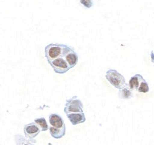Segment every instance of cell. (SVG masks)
Instances as JSON below:
<instances>
[{
  "instance_id": "6da1fadb",
  "label": "cell",
  "mask_w": 154,
  "mask_h": 145,
  "mask_svg": "<svg viewBox=\"0 0 154 145\" xmlns=\"http://www.w3.org/2000/svg\"><path fill=\"white\" fill-rule=\"evenodd\" d=\"M106 78L112 86L119 90L127 86L125 77L115 69L108 70L106 72Z\"/></svg>"
},
{
  "instance_id": "7a4b0ae2",
  "label": "cell",
  "mask_w": 154,
  "mask_h": 145,
  "mask_svg": "<svg viewBox=\"0 0 154 145\" xmlns=\"http://www.w3.org/2000/svg\"><path fill=\"white\" fill-rule=\"evenodd\" d=\"M65 45L59 43H51L45 47L44 54L48 62L57 58L63 57L64 47Z\"/></svg>"
},
{
  "instance_id": "3957f363",
  "label": "cell",
  "mask_w": 154,
  "mask_h": 145,
  "mask_svg": "<svg viewBox=\"0 0 154 145\" xmlns=\"http://www.w3.org/2000/svg\"><path fill=\"white\" fill-rule=\"evenodd\" d=\"M64 111L66 115L72 114V113L83 112V103L78 97L74 96L71 99L66 100Z\"/></svg>"
},
{
  "instance_id": "277c9868",
  "label": "cell",
  "mask_w": 154,
  "mask_h": 145,
  "mask_svg": "<svg viewBox=\"0 0 154 145\" xmlns=\"http://www.w3.org/2000/svg\"><path fill=\"white\" fill-rule=\"evenodd\" d=\"M49 64L53 67L54 71L57 74H64L70 70V68L66 62L63 57L57 58L49 62Z\"/></svg>"
},
{
  "instance_id": "5b68a950",
  "label": "cell",
  "mask_w": 154,
  "mask_h": 145,
  "mask_svg": "<svg viewBox=\"0 0 154 145\" xmlns=\"http://www.w3.org/2000/svg\"><path fill=\"white\" fill-rule=\"evenodd\" d=\"M41 129L35 123H31L25 126L24 133L27 139L32 140L39 134Z\"/></svg>"
},
{
  "instance_id": "8992f818",
  "label": "cell",
  "mask_w": 154,
  "mask_h": 145,
  "mask_svg": "<svg viewBox=\"0 0 154 145\" xmlns=\"http://www.w3.org/2000/svg\"><path fill=\"white\" fill-rule=\"evenodd\" d=\"M49 123L51 126L54 128H62L63 127L65 126V124L64 123L62 117L57 114H51L49 117Z\"/></svg>"
},
{
  "instance_id": "52a82bcc",
  "label": "cell",
  "mask_w": 154,
  "mask_h": 145,
  "mask_svg": "<svg viewBox=\"0 0 154 145\" xmlns=\"http://www.w3.org/2000/svg\"><path fill=\"white\" fill-rule=\"evenodd\" d=\"M66 116L73 125H77L83 123L86 120L84 112L72 113V114L66 115Z\"/></svg>"
},
{
  "instance_id": "ba28073f",
  "label": "cell",
  "mask_w": 154,
  "mask_h": 145,
  "mask_svg": "<svg viewBox=\"0 0 154 145\" xmlns=\"http://www.w3.org/2000/svg\"><path fill=\"white\" fill-rule=\"evenodd\" d=\"M144 80L145 79H143V77L140 74L134 75L131 77L129 81V85H128V87H129L131 90L137 91L141 83H142Z\"/></svg>"
},
{
  "instance_id": "9c48e42d",
  "label": "cell",
  "mask_w": 154,
  "mask_h": 145,
  "mask_svg": "<svg viewBox=\"0 0 154 145\" xmlns=\"http://www.w3.org/2000/svg\"><path fill=\"white\" fill-rule=\"evenodd\" d=\"M64 59L65 60L68 65L71 69L73 68L78 63L79 55L75 52V50H73V51L70 52L66 55H65Z\"/></svg>"
},
{
  "instance_id": "30bf717a",
  "label": "cell",
  "mask_w": 154,
  "mask_h": 145,
  "mask_svg": "<svg viewBox=\"0 0 154 145\" xmlns=\"http://www.w3.org/2000/svg\"><path fill=\"white\" fill-rule=\"evenodd\" d=\"M51 135L55 139H60L65 135L66 133V127L64 126L62 128H54L52 126L49 128Z\"/></svg>"
},
{
  "instance_id": "8fae6325",
  "label": "cell",
  "mask_w": 154,
  "mask_h": 145,
  "mask_svg": "<svg viewBox=\"0 0 154 145\" xmlns=\"http://www.w3.org/2000/svg\"><path fill=\"white\" fill-rule=\"evenodd\" d=\"M118 95L121 99H130L133 97V93L129 87L126 86L123 89L119 90Z\"/></svg>"
},
{
  "instance_id": "7c38bea8",
  "label": "cell",
  "mask_w": 154,
  "mask_h": 145,
  "mask_svg": "<svg viewBox=\"0 0 154 145\" xmlns=\"http://www.w3.org/2000/svg\"><path fill=\"white\" fill-rule=\"evenodd\" d=\"M34 123L36 124V125L38 127V128H41V131H46L49 129V126L48 125V123L46 122V119L44 117H39L35 119Z\"/></svg>"
},
{
  "instance_id": "4fadbf2b",
  "label": "cell",
  "mask_w": 154,
  "mask_h": 145,
  "mask_svg": "<svg viewBox=\"0 0 154 145\" xmlns=\"http://www.w3.org/2000/svg\"><path fill=\"white\" fill-rule=\"evenodd\" d=\"M150 89L149 87L148 83H146V81L144 80L142 83H141L139 88L138 89L137 91L139 92H142V93H146L149 91Z\"/></svg>"
},
{
  "instance_id": "5bb4252c",
  "label": "cell",
  "mask_w": 154,
  "mask_h": 145,
  "mask_svg": "<svg viewBox=\"0 0 154 145\" xmlns=\"http://www.w3.org/2000/svg\"><path fill=\"white\" fill-rule=\"evenodd\" d=\"M80 3L87 9L91 8L93 6V1L92 0H81Z\"/></svg>"
},
{
  "instance_id": "9a60e30c",
  "label": "cell",
  "mask_w": 154,
  "mask_h": 145,
  "mask_svg": "<svg viewBox=\"0 0 154 145\" xmlns=\"http://www.w3.org/2000/svg\"><path fill=\"white\" fill-rule=\"evenodd\" d=\"M21 138H22V141H18V144H20V145H34L33 143H32L29 141H27L26 140L23 139L22 136H21Z\"/></svg>"
}]
</instances>
